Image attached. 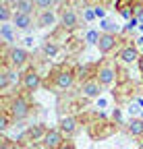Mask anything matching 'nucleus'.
<instances>
[{"label": "nucleus", "mask_w": 143, "mask_h": 149, "mask_svg": "<svg viewBox=\"0 0 143 149\" xmlns=\"http://www.w3.org/2000/svg\"><path fill=\"white\" fill-rule=\"evenodd\" d=\"M139 52L135 48V44H124L120 50H118V60H122L124 64H131V62H139Z\"/></svg>", "instance_id": "nucleus-13"}, {"label": "nucleus", "mask_w": 143, "mask_h": 149, "mask_svg": "<svg viewBox=\"0 0 143 149\" xmlns=\"http://www.w3.org/2000/svg\"><path fill=\"white\" fill-rule=\"evenodd\" d=\"M23 44H25V46H33V40H31V37H27V40H23Z\"/></svg>", "instance_id": "nucleus-30"}, {"label": "nucleus", "mask_w": 143, "mask_h": 149, "mask_svg": "<svg viewBox=\"0 0 143 149\" xmlns=\"http://www.w3.org/2000/svg\"><path fill=\"white\" fill-rule=\"evenodd\" d=\"M64 141L66 139H64V135H62L60 128H48V133H46L42 145H44V149H58Z\"/></svg>", "instance_id": "nucleus-11"}, {"label": "nucleus", "mask_w": 143, "mask_h": 149, "mask_svg": "<svg viewBox=\"0 0 143 149\" xmlns=\"http://www.w3.org/2000/svg\"><path fill=\"white\" fill-rule=\"evenodd\" d=\"M96 79L100 81L102 87H110L118 79V66L112 58H102L96 62Z\"/></svg>", "instance_id": "nucleus-4"}, {"label": "nucleus", "mask_w": 143, "mask_h": 149, "mask_svg": "<svg viewBox=\"0 0 143 149\" xmlns=\"http://www.w3.org/2000/svg\"><path fill=\"white\" fill-rule=\"evenodd\" d=\"M77 83V70L68 68V66H60L52 72V79H48L44 83V87L48 89H58V91H68L73 89V85Z\"/></svg>", "instance_id": "nucleus-1"}, {"label": "nucleus", "mask_w": 143, "mask_h": 149, "mask_svg": "<svg viewBox=\"0 0 143 149\" xmlns=\"http://www.w3.org/2000/svg\"><path fill=\"white\" fill-rule=\"evenodd\" d=\"M46 133H48V128L44 124H33V126H29L23 133V139L25 141H44Z\"/></svg>", "instance_id": "nucleus-15"}, {"label": "nucleus", "mask_w": 143, "mask_h": 149, "mask_svg": "<svg viewBox=\"0 0 143 149\" xmlns=\"http://www.w3.org/2000/svg\"><path fill=\"white\" fill-rule=\"evenodd\" d=\"M124 133L129 137H141L143 135V118H131L124 126Z\"/></svg>", "instance_id": "nucleus-19"}, {"label": "nucleus", "mask_w": 143, "mask_h": 149, "mask_svg": "<svg viewBox=\"0 0 143 149\" xmlns=\"http://www.w3.org/2000/svg\"><path fill=\"white\" fill-rule=\"evenodd\" d=\"M93 13H96V19H100V21H102V19H106V8H104V6H96Z\"/></svg>", "instance_id": "nucleus-27"}, {"label": "nucleus", "mask_w": 143, "mask_h": 149, "mask_svg": "<svg viewBox=\"0 0 143 149\" xmlns=\"http://www.w3.org/2000/svg\"><path fill=\"white\" fill-rule=\"evenodd\" d=\"M58 128L62 130V135H66V137H73V135H77L79 133V118L77 116H60L58 118Z\"/></svg>", "instance_id": "nucleus-12"}, {"label": "nucleus", "mask_w": 143, "mask_h": 149, "mask_svg": "<svg viewBox=\"0 0 143 149\" xmlns=\"http://www.w3.org/2000/svg\"><path fill=\"white\" fill-rule=\"evenodd\" d=\"M58 23H60V27H62L64 31H68V33L75 31V29H79V27H81V17H79L77 8L70 6V4H62L60 10H58Z\"/></svg>", "instance_id": "nucleus-5"}, {"label": "nucleus", "mask_w": 143, "mask_h": 149, "mask_svg": "<svg viewBox=\"0 0 143 149\" xmlns=\"http://www.w3.org/2000/svg\"><path fill=\"white\" fill-rule=\"evenodd\" d=\"M13 6L8 2H2V6H0V21L2 23H13V15L15 10H10Z\"/></svg>", "instance_id": "nucleus-21"}, {"label": "nucleus", "mask_w": 143, "mask_h": 149, "mask_svg": "<svg viewBox=\"0 0 143 149\" xmlns=\"http://www.w3.org/2000/svg\"><path fill=\"white\" fill-rule=\"evenodd\" d=\"M56 21H58V15L54 10H42V13H38V17H35V25L42 27V29L56 25Z\"/></svg>", "instance_id": "nucleus-14"}, {"label": "nucleus", "mask_w": 143, "mask_h": 149, "mask_svg": "<svg viewBox=\"0 0 143 149\" xmlns=\"http://www.w3.org/2000/svg\"><path fill=\"white\" fill-rule=\"evenodd\" d=\"M139 46H143V33H141V37H139V42H137Z\"/></svg>", "instance_id": "nucleus-32"}, {"label": "nucleus", "mask_w": 143, "mask_h": 149, "mask_svg": "<svg viewBox=\"0 0 143 149\" xmlns=\"http://www.w3.org/2000/svg\"><path fill=\"white\" fill-rule=\"evenodd\" d=\"M17 79H19V74H17V68H13L8 62L2 60V64H0V91H8V87L13 83H17ZM21 81V79H19Z\"/></svg>", "instance_id": "nucleus-8"}, {"label": "nucleus", "mask_w": 143, "mask_h": 149, "mask_svg": "<svg viewBox=\"0 0 143 149\" xmlns=\"http://www.w3.org/2000/svg\"><path fill=\"white\" fill-rule=\"evenodd\" d=\"M112 118H114L116 124H122V112H120V108H114L112 110Z\"/></svg>", "instance_id": "nucleus-25"}, {"label": "nucleus", "mask_w": 143, "mask_h": 149, "mask_svg": "<svg viewBox=\"0 0 143 149\" xmlns=\"http://www.w3.org/2000/svg\"><path fill=\"white\" fill-rule=\"evenodd\" d=\"M2 60L8 62L13 68L17 70H23L29 66L31 62V54L25 48H17V46H4L2 48Z\"/></svg>", "instance_id": "nucleus-3"}, {"label": "nucleus", "mask_w": 143, "mask_h": 149, "mask_svg": "<svg viewBox=\"0 0 143 149\" xmlns=\"http://www.w3.org/2000/svg\"><path fill=\"white\" fill-rule=\"evenodd\" d=\"M139 23H141V21H139V19H137V17H133V19H131V21L127 23V27H124V31H131V29H135V27H137Z\"/></svg>", "instance_id": "nucleus-28"}, {"label": "nucleus", "mask_w": 143, "mask_h": 149, "mask_svg": "<svg viewBox=\"0 0 143 149\" xmlns=\"http://www.w3.org/2000/svg\"><path fill=\"white\" fill-rule=\"evenodd\" d=\"M137 64H139V70H141V74H143V56L139 58V62H137Z\"/></svg>", "instance_id": "nucleus-31"}, {"label": "nucleus", "mask_w": 143, "mask_h": 149, "mask_svg": "<svg viewBox=\"0 0 143 149\" xmlns=\"http://www.w3.org/2000/svg\"><path fill=\"white\" fill-rule=\"evenodd\" d=\"M118 46V35L116 33H102L100 35V42H98V50L102 56H108L116 50Z\"/></svg>", "instance_id": "nucleus-9"}, {"label": "nucleus", "mask_w": 143, "mask_h": 149, "mask_svg": "<svg viewBox=\"0 0 143 149\" xmlns=\"http://www.w3.org/2000/svg\"><path fill=\"white\" fill-rule=\"evenodd\" d=\"M58 149H77V147H75V143L70 141V139H66V141H64V143H62Z\"/></svg>", "instance_id": "nucleus-29"}, {"label": "nucleus", "mask_w": 143, "mask_h": 149, "mask_svg": "<svg viewBox=\"0 0 143 149\" xmlns=\"http://www.w3.org/2000/svg\"><path fill=\"white\" fill-rule=\"evenodd\" d=\"M56 4V0H35V6H38V13L42 10H52Z\"/></svg>", "instance_id": "nucleus-23"}, {"label": "nucleus", "mask_w": 143, "mask_h": 149, "mask_svg": "<svg viewBox=\"0 0 143 149\" xmlns=\"http://www.w3.org/2000/svg\"><path fill=\"white\" fill-rule=\"evenodd\" d=\"M10 6L15 8V13H25V15H33V10H38L35 0H13Z\"/></svg>", "instance_id": "nucleus-18"}, {"label": "nucleus", "mask_w": 143, "mask_h": 149, "mask_svg": "<svg viewBox=\"0 0 143 149\" xmlns=\"http://www.w3.org/2000/svg\"><path fill=\"white\" fill-rule=\"evenodd\" d=\"M141 147H143V141H141Z\"/></svg>", "instance_id": "nucleus-33"}, {"label": "nucleus", "mask_w": 143, "mask_h": 149, "mask_svg": "<svg viewBox=\"0 0 143 149\" xmlns=\"http://www.w3.org/2000/svg\"><path fill=\"white\" fill-rule=\"evenodd\" d=\"M21 89L25 93H33V91H38L40 87H44V81H42V74L38 72V68L35 66H29L21 72V81H19Z\"/></svg>", "instance_id": "nucleus-6"}, {"label": "nucleus", "mask_w": 143, "mask_h": 149, "mask_svg": "<svg viewBox=\"0 0 143 149\" xmlns=\"http://www.w3.org/2000/svg\"><path fill=\"white\" fill-rule=\"evenodd\" d=\"M102 91H104V87L100 85L98 79H89V81H83V83L79 85V93H81L83 97H87V100L100 97V95H102Z\"/></svg>", "instance_id": "nucleus-10"}, {"label": "nucleus", "mask_w": 143, "mask_h": 149, "mask_svg": "<svg viewBox=\"0 0 143 149\" xmlns=\"http://www.w3.org/2000/svg\"><path fill=\"white\" fill-rule=\"evenodd\" d=\"M100 31H96V29H87V33H85V44L87 46H98V42H100Z\"/></svg>", "instance_id": "nucleus-22"}, {"label": "nucleus", "mask_w": 143, "mask_h": 149, "mask_svg": "<svg viewBox=\"0 0 143 149\" xmlns=\"http://www.w3.org/2000/svg\"><path fill=\"white\" fill-rule=\"evenodd\" d=\"M118 130V124L114 122H93V124H89V137H91L93 141H100V139H106V137H110L114 135Z\"/></svg>", "instance_id": "nucleus-7"}, {"label": "nucleus", "mask_w": 143, "mask_h": 149, "mask_svg": "<svg viewBox=\"0 0 143 149\" xmlns=\"http://www.w3.org/2000/svg\"><path fill=\"white\" fill-rule=\"evenodd\" d=\"M60 50H62V46L58 44V42H54V40H50V37H48V40L42 44V56H44V58H56V56L60 54Z\"/></svg>", "instance_id": "nucleus-17"}, {"label": "nucleus", "mask_w": 143, "mask_h": 149, "mask_svg": "<svg viewBox=\"0 0 143 149\" xmlns=\"http://www.w3.org/2000/svg\"><path fill=\"white\" fill-rule=\"evenodd\" d=\"M83 19H85L87 23H89V21H93V19H96V13H93L91 8H83Z\"/></svg>", "instance_id": "nucleus-26"}, {"label": "nucleus", "mask_w": 143, "mask_h": 149, "mask_svg": "<svg viewBox=\"0 0 143 149\" xmlns=\"http://www.w3.org/2000/svg\"><path fill=\"white\" fill-rule=\"evenodd\" d=\"M4 112H8L10 118L17 122V120H25L29 114H31V104L25 95H4Z\"/></svg>", "instance_id": "nucleus-2"}, {"label": "nucleus", "mask_w": 143, "mask_h": 149, "mask_svg": "<svg viewBox=\"0 0 143 149\" xmlns=\"http://www.w3.org/2000/svg\"><path fill=\"white\" fill-rule=\"evenodd\" d=\"M0 37H2V44H4V46H10V44L17 40V35H15V25L2 23V25H0Z\"/></svg>", "instance_id": "nucleus-20"}, {"label": "nucleus", "mask_w": 143, "mask_h": 149, "mask_svg": "<svg viewBox=\"0 0 143 149\" xmlns=\"http://www.w3.org/2000/svg\"><path fill=\"white\" fill-rule=\"evenodd\" d=\"M133 2H135V0H116V10L120 13V10H124V8H131L133 6Z\"/></svg>", "instance_id": "nucleus-24"}, {"label": "nucleus", "mask_w": 143, "mask_h": 149, "mask_svg": "<svg viewBox=\"0 0 143 149\" xmlns=\"http://www.w3.org/2000/svg\"><path fill=\"white\" fill-rule=\"evenodd\" d=\"M13 25H15V29H23V31H29V29H31V25H33V15L15 13V15H13Z\"/></svg>", "instance_id": "nucleus-16"}]
</instances>
